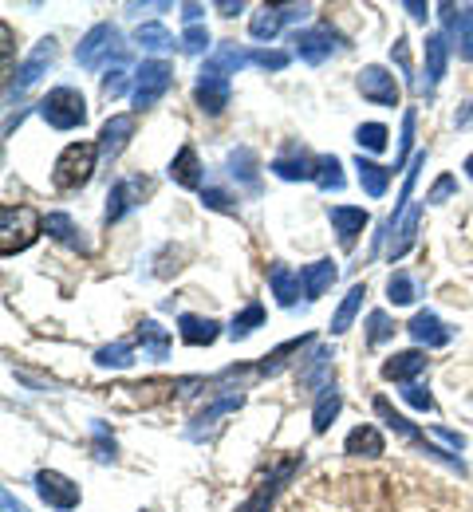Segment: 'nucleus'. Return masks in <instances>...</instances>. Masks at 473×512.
Segmentation results:
<instances>
[{"label": "nucleus", "instance_id": "obj_30", "mask_svg": "<svg viewBox=\"0 0 473 512\" xmlns=\"http://www.w3.org/2000/svg\"><path fill=\"white\" fill-rule=\"evenodd\" d=\"M339 406H343V398H339L336 383L324 386V390H320V398H316V410H312V430H316V434H324V430L336 422Z\"/></svg>", "mask_w": 473, "mask_h": 512}, {"label": "nucleus", "instance_id": "obj_57", "mask_svg": "<svg viewBox=\"0 0 473 512\" xmlns=\"http://www.w3.org/2000/svg\"><path fill=\"white\" fill-rule=\"evenodd\" d=\"M466 174H470V178H473V154H470V158H466Z\"/></svg>", "mask_w": 473, "mask_h": 512}, {"label": "nucleus", "instance_id": "obj_38", "mask_svg": "<svg viewBox=\"0 0 473 512\" xmlns=\"http://www.w3.org/2000/svg\"><path fill=\"white\" fill-rule=\"evenodd\" d=\"M395 327H399V323H391L387 312H371V316H367V347L387 343V339L395 335Z\"/></svg>", "mask_w": 473, "mask_h": 512}, {"label": "nucleus", "instance_id": "obj_34", "mask_svg": "<svg viewBox=\"0 0 473 512\" xmlns=\"http://www.w3.org/2000/svg\"><path fill=\"white\" fill-rule=\"evenodd\" d=\"M95 363H99V367H115V371H123V367H131V363H135V347H131L127 339L107 343V347H99V351H95Z\"/></svg>", "mask_w": 473, "mask_h": 512}, {"label": "nucleus", "instance_id": "obj_8", "mask_svg": "<svg viewBox=\"0 0 473 512\" xmlns=\"http://www.w3.org/2000/svg\"><path fill=\"white\" fill-rule=\"evenodd\" d=\"M36 489H40L44 505H52L56 512H71L75 505H79V485L68 481L64 473H56V469L36 473Z\"/></svg>", "mask_w": 473, "mask_h": 512}, {"label": "nucleus", "instance_id": "obj_40", "mask_svg": "<svg viewBox=\"0 0 473 512\" xmlns=\"http://www.w3.org/2000/svg\"><path fill=\"white\" fill-rule=\"evenodd\" d=\"M414 296H418V292H414V280H410L406 272H391V280H387V300L403 308V304H414Z\"/></svg>", "mask_w": 473, "mask_h": 512}, {"label": "nucleus", "instance_id": "obj_48", "mask_svg": "<svg viewBox=\"0 0 473 512\" xmlns=\"http://www.w3.org/2000/svg\"><path fill=\"white\" fill-rule=\"evenodd\" d=\"M410 138H414V111H406V119H403V158L395 162L399 170H403V162H406V150H410Z\"/></svg>", "mask_w": 473, "mask_h": 512}, {"label": "nucleus", "instance_id": "obj_15", "mask_svg": "<svg viewBox=\"0 0 473 512\" xmlns=\"http://www.w3.org/2000/svg\"><path fill=\"white\" fill-rule=\"evenodd\" d=\"M328 217H332V229L339 233V245L343 249H351L355 241H359V233L367 229V209H355V205H336V209H328Z\"/></svg>", "mask_w": 473, "mask_h": 512}, {"label": "nucleus", "instance_id": "obj_11", "mask_svg": "<svg viewBox=\"0 0 473 512\" xmlns=\"http://www.w3.org/2000/svg\"><path fill=\"white\" fill-rule=\"evenodd\" d=\"M52 60H56V40L48 36V40H40V44L32 48V56H28V60H24V67L16 71V83L8 87V103H12V95L28 91V87H32V83H36V79L48 71V64H52Z\"/></svg>", "mask_w": 473, "mask_h": 512}, {"label": "nucleus", "instance_id": "obj_33", "mask_svg": "<svg viewBox=\"0 0 473 512\" xmlns=\"http://www.w3.org/2000/svg\"><path fill=\"white\" fill-rule=\"evenodd\" d=\"M316 186L328 193H339L347 186V178H343V170H339V158L336 154H320L316 158Z\"/></svg>", "mask_w": 473, "mask_h": 512}, {"label": "nucleus", "instance_id": "obj_39", "mask_svg": "<svg viewBox=\"0 0 473 512\" xmlns=\"http://www.w3.org/2000/svg\"><path fill=\"white\" fill-rule=\"evenodd\" d=\"M241 402H245V394H221L217 402H209V406H205V410L198 414V418H194V422H198V426H205V422H217L221 414H233Z\"/></svg>", "mask_w": 473, "mask_h": 512}, {"label": "nucleus", "instance_id": "obj_55", "mask_svg": "<svg viewBox=\"0 0 473 512\" xmlns=\"http://www.w3.org/2000/svg\"><path fill=\"white\" fill-rule=\"evenodd\" d=\"M470 119H473V103H470V107H466V111H462V115H458V127H466Z\"/></svg>", "mask_w": 473, "mask_h": 512}, {"label": "nucleus", "instance_id": "obj_25", "mask_svg": "<svg viewBox=\"0 0 473 512\" xmlns=\"http://www.w3.org/2000/svg\"><path fill=\"white\" fill-rule=\"evenodd\" d=\"M446 67H450V40L442 32L426 36V75H430V87L446 79Z\"/></svg>", "mask_w": 473, "mask_h": 512}, {"label": "nucleus", "instance_id": "obj_41", "mask_svg": "<svg viewBox=\"0 0 473 512\" xmlns=\"http://www.w3.org/2000/svg\"><path fill=\"white\" fill-rule=\"evenodd\" d=\"M91 434H95V457H99L103 465H107V461H115V438L107 434V426H103V422H95V426H91Z\"/></svg>", "mask_w": 473, "mask_h": 512}, {"label": "nucleus", "instance_id": "obj_54", "mask_svg": "<svg viewBox=\"0 0 473 512\" xmlns=\"http://www.w3.org/2000/svg\"><path fill=\"white\" fill-rule=\"evenodd\" d=\"M406 12H410L414 20H426V4H418V0H406Z\"/></svg>", "mask_w": 473, "mask_h": 512}, {"label": "nucleus", "instance_id": "obj_51", "mask_svg": "<svg viewBox=\"0 0 473 512\" xmlns=\"http://www.w3.org/2000/svg\"><path fill=\"white\" fill-rule=\"evenodd\" d=\"M391 60L403 67L406 75H410V52H406V40H395V48H391Z\"/></svg>", "mask_w": 473, "mask_h": 512}, {"label": "nucleus", "instance_id": "obj_5", "mask_svg": "<svg viewBox=\"0 0 473 512\" xmlns=\"http://www.w3.org/2000/svg\"><path fill=\"white\" fill-rule=\"evenodd\" d=\"M170 87H174V67L166 64V60H146L135 71V107L138 111L154 107Z\"/></svg>", "mask_w": 473, "mask_h": 512}, {"label": "nucleus", "instance_id": "obj_50", "mask_svg": "<svg viewBox=\"0 0 473 512\" xmlns=\"http://www.w3.org/2000/svg\"><path fill=\"white\" fill-rule=\"evenodd\" d=\"M430 434H434V438H442L446 446H454V449H462V446H466V438H462V434H454V430H442V426H434Z\"/></svg>", "mask_w": 473, "mask_h": 512}, {"label": "nucleus", "instance_id": "obj_12", "mask_svg": "<svg viewBox=\"0 0 473 512\" xmlns=\"http://www.w3.org/2000/svg\"><path fill=\"white\" fill-rule=\"evenodd\" d=\"M142 193H150L146 178H123V182H115L111 193H107V225H115L119 217H127L138 201H142Z\"/></svg>", "mask_w": 473, "mask_h": 512}, {"label": "nucleus", "instance_id": "obj_44", "mask_svg": "<svg viewBox=\"0 0 473 512\" xmlns=\"http://www.w3.org/2000/svg\"><path fill=\"white\" fill-rule=\"evenodd\" d=\"M454 193H458V178L442 174V178H438V182L430 186V193H426V201H430V205H442V201H446V197H454Z\"/></svg>", "mask_w": 473, "mask_h": 512}, {"label": "nucleus", "instance_id": "obj_19", "mask_svg": "<svg viewBox=\"0 0 473 512\" xmlns=\"http://www.w3.org/2000/svg\"><path fill=\"white\" fill-rule=\"evenodd\" d=\"M194 99L205 115H221L229 107V79H217V75H202L198 87H194Z\"/></svg>", "mask_w": 473, "mask_h": 512}, {"label": "nucleus", "instance_id": "obj_35", "mask_svg": "<svg viewBox=\"0 0 473 512\" xmlns=\"http://www.w3.org/2000/svg\"><path fill=\"white\" fill-rule=\"evenodd\" d=\"M135 44H142L146 52H170L174 48V36L162 24H142L135 32Z\"/></svg>", "mask_w": 473, "mask_h": 512}, {"label": "nucleus", "instance_id": "obj_7", "mask_svg": "<svg viewBox=\"0 0 473 512\" xmlns=\"http://www.w3.org/2000/svg\"><path fill=\"white\" fill-rule=\"evenodd\" d=\"M292 44H296V56H300L304 64H324V60H332V52L343 48V44H339V32L336 28H328V24L296 32Z\"/></svg>", "mask_w": 473, "mask_h": 512}, {"label": "nucleus", "instance_id": "obj_16", "mask_svg": "<svg viewBox=\"0 0 473 512\" xmlns=\"http://www.w3.org/2000/svg\"><path fill=\"white\" fill-rule=\"evenodd\" d=\"M406 331H410V339H414L418 347H446V343H450V335H454L446 323L434 316V312H418L414 320L406 323Z\"/></svg>", "mask_w": 473, "mask_h": 512}, {"label": "nucleus", "instance_id": "obj_31", "mask_svg": "<svg viewBox=\"0 0 473 512\" xmlns=\"http://www.w3.org/2000/svg\"><path fill=\"white\" fill-rule=\"evenodd\" d=\"M229 174L241 178L249 190H261V178H257V154H253L249 146H241V150L229 154Z\"/></svg>", "mask_w": 473, "mask_h": 512}, {"label": "nucleus", "instance_id": "obj_45", "mask_svg": "<svg viewBox=\"0 0 473 512\" xmlns=\"http://www.w3.org/2000/svg\"><path fill=\"white\" fill-rule=\"evenodd\" d=\"M403 398H406V406H414V410H434V394L430 390H422V386H406L403 390Z\"/></svg>", "mask_w": 473, "mask_h": 512}, {"label": "nucleus", "instance_id": "obj_17", "mask_svg": "<svg viewBox=\"0 0 473 512\" xmlns=\"http://www.w3.org/2000/svg\"><path fill=\"white\" fill-rule=\"evenodd\" d=\"M170 178H174L182 190H202V182H205L202 158H198V150H194L190 142L174 154V162H170Z\"/></svg>", "mask_w": 473, "mask_h": 512}, {"label": "nucleus", "instance_id": "obj_53", "mask_svg": "<svg viewBox=\"0 0 473 512\" xmlns=\"http://www.w3.org/2000/svg\"><path fill=\"white\" fill-rule=\"evenodd\" d=\"M241 8H245L241 0H237V4H233V0H221V4H217V12H221V16H237Z\"/></svg>", "mask_w": 473, "mask_h": 512}, {"label": "nucleus", "instance_id": "obj_2", "mask_svg": "<svg viewBox=\"0 0 473 512\" xmlns=\"http://www.w3.org/2000/svg\"><path fill=\"white\" fill-rule=\"evenodd\" d=\"M75 60H79V67H87V71L111 64V60H115V64H123V60H127V44H123V36H119V28H115V24H95V28L79 40Z\"/></svg>", "mask_w": 473, "mask_h": 512}, {"label": "nucleus", "instance_id": "obj_43", "mask_svg": "<svg viewBox=\"0 0 473 512\" xmlns=\"http://www.w3.org/2000/svg\"><path fill=\"white\" fill-rule=\"evenodd\" d=\"M205 48H209V32H205L202 24L186 28V36H182V52H190V56H202Z\"/></svg>", "mask_w": 473, "mask_h": 512}, {"label": "nucleus", "instance_id": "obj_9", "mask_svg": "<svg viewBox=\"0 0 473 512\" xmlns=\"http://www.w3.org/2000/svg\"><path fill=\"white\" fill-rule=\"evenodd\" d=\"M359 91H363V99H371L379 107H399V83H395V75L387 67H363L359 71Z\"/></svg>", "mask_w": 473, "mask_h": 512}, {"label": "nucleus", "instance_id": "obj_26", "mask_svg": "<svg viewBox=\"0 0 473 512\" xmlns=\"http://www.w3.org/2000/svg\"><path fill=\"white\" fill-rule=\"evenodd\" d=\"M418 217H422V209L414 205V209L406 213V221H399L395 229H387V233H391V249H387V256H391V264H395L399 256L410 253V245H414V237H418Z\"/></svg>", "mask_w": 473, "mask_h": 512}, {"label": "nucleus", "instance_id": "obj_23", "mask_svg": "<svg viewBox=\"0 0 473 512\" xmlns=\"http://www.w3.org/2000/svg\"><path fill=\"white\" fill-rule=\"evenodd\" d=\"M44 233L48 237H56L60 245H68V249H79V253H91V245H87V237L75 229V221H71L68 213H48L44 217Z\"/></svg>", "mask_w": 473, "mask_h": 512}, {"label": "nucleus", "instance_id": "obj_21", "mask_svg": "<svg viewBox=\"0 0 473 512\" xmlns=\"http://www.w3.org/2000/svg\"><path fill=\"white\" fill-rule=\"evenodd\" d=\"M422 371H426V355L422 351H399V355H391L383 363V379H391V383H410Z\"/></svg>", "mask_w": 473, "mask_h": 512}, {"label": "nucleus", "instance_id": "obj_14", "mask_svg": "<svg viewBox=\"0 0 473 512\" xmlns=\"http://www.w3.org/2000/svg\"><path fill=\"white\" fill-rule=\"evenodd\" d=\"M269 170L280 178V182H316V158H308V154L296 150V146H292V154L272 158Z\"/></svg>", "mask_w": 473, "mask_h": 512}, {"label": "nucleus", "instance_id": "obj_13", "mask_svg": "<svg viewBox=\"0 0 473 512\" xmlns=\"http://www.w3.org/2000/svg\"><path fill=\"white\" fill-rule=\"evenodd\" d=\"M131 138H135V115H111L99 130V154L103 158H119Z\"/></svg>", "mask_w": 473, "mask_h": 512}, {"label": "nucleus", "instance_id": "obj_47", "mask_svg": "<svg viewBox=\"0 0 473 512\" xmlns=\"http://www.w3.org/2000/svg\"><path fill=\"white\" fill-rule=\"evenodd\" d=\"M205 205H209V209L229 213V209H233V197H229L225 190H205Z\"/></svg>", "mask_w": 473, "mask_h": 512}, {"label": "nucleus", "instance_id": "obj_10", "mask_svg": "<svg viewBox=\"0 0 473 512\" xmlns=\"http://www.w3.org/2000/svg\"><path fill=\"white\" fill-rule=\"evenodd\" d=\"M296 469H300V453L284 457V461L272 469L269 477L257 485V493H253V497H249V501H245V505H241L237 512H269L272 509V497H276V489H280V485H284V481H288Z\"/></svg>", "mask_w": 473, "mask_h": 512}, {"label": "nucleus", "instance_id": "obj_56", "mask_svg": "<svg viewBox=\"0 0 473 512\" xmlns=\"http://www.w3.org/2000/svg\"><path fill=\"white\" fill-rule=\"evenodd\" d=\"M4 509H8V512H24L20 505H16V501H12V493H4Z\"/></svg>", "mask_w": 473, "mask_h": 512}, {"label": "nucleus", "instance_id": "obj_46", "mask_svg": "<svg viewBox=\"0 0 473 512\" xmlns=\"http://www.w3.org/2000/svg\"><path fill=\"white\" fill-rule=\"evenodd\" d=\"M253 64L280 71V67H288V52H269V48H257V52H253Z\"/></svg>", "mask_w": 473, "mask_h": 512}, {"label": "nucleus", "instance_id": "obj_49", "mask_svg": "<svg viewBox=\"0 0 473 512\" xmlns=\"http://www.w3.org/2000/svg\"><path fill=\"white\" fill-rule=\"evenodd\" d=\"M0 36H4V75H12V28L0 24Z\"/></svg>", "mask_w": 473, "mask_h": 512}, {"label": "nucleus", "instance_id": "obj_4", "mask_svg": "<svg viewBox=\"0 0 473 512\" xmlns=\"http://www.w3.org/2000/svg\"><path fill=\"white\" fill-rule=\"evenodd\" d=\"M40 119L56 130H75L87 123V99L75 87H52L40 99Z\"/></svg>", "mask_w": 473, "mask_h": 512}, {"label": "nucleus", "instance_id": "obj_20", "mask_svg": "<svg viewBox=\"0 0 473 512\" xmlns=\"http://www.w3.org/2000/svg\"><path fill=\"white\" fill-rule=\"evenodd\" d=\"M442 20L450 24L454 40H458V56L473 60V12L466 8H454V4H442Z\"/></svg>", "mask_w": 473, "mask_h": 512}, {"label": "nucleus", "instance_id": "obj_52", "mask_svg": "<svg viewBox=\"0 0 473 512\" xmlns=\"http://www.w3.org/2000/svg\"><path fill=\"white\" fill-rule=\"evenodd\" d=\"M202 4H186V8H182V16H186V20H190V28H194V24H198V20H202Z\"/></svg>", "mask_w": 473, "mask_h": 512}, {"label": "nucleus", "instance_id": "obj_37", "mask_svg": "<svg viewBox=\"0 0 473 512\" xmlns=\"http://www.w3.org/2000/svg\"><path fill=\"white\" fill-rule=\"evenodd\" d=\"M387 138H391V130L383 127V123H363V127L355 130V142H359V150H371V154L387 150Z\"/></svg>", "mask_w": 473, "mask_h": 512}, {"label": "nucleus", "instance_id": "obj_24", "mask_svg": "<svg viewBox=\"0 0 473 512\" xmlns=\"http://www.w3.org/2000/svg\"><path fill=\"white\" fill-rule=\"evenodd\" d=\"M269 284H272V296H276L280 308H292V304H296V296H300V276H296L288 264H272Z\"/></svg>", "mask_w": 473, "mask_h": 512}, {"label": "nucleus", "instance_id": "obj_18", "mask_svg": "<svg viewBox=\"0 0 473 512\" xmlns=\"http://www.w3.org/2000/svg\"><path fill=\"white\" fill-rule=\"evenodd\" d=\"M336 276H339L336 260H316V264H304V268H300L304 296H308V300H320V296H324V292L336 284Z\"/></svg>", "mask_w": 473, "mask_h": 512}, {"label": "nucleus", "instance_id": "obj_42", "mask_svg": "<svg viewBox=\"0 0 473 512\" xmlns=\"http://www.w3.org/2000/svg\"><path fill=\"white\" fill-rule=\"evenodd\" d=\"M119 95H127V71H123V67H115V71L103 75V99L111 103V99H119Z\"/></svg>", "mask_w": 473, "mask_h": 512}, {"label": "nucleus", "instance_id": "obj_6", "mask_svg": "<svg viewBox=\"0 0 473 512\" xmlns=\"http://www.w3.org/2000/svg\"><path fill=\"white\" fill-rule=\"evenodd\" d=\"M308 12H312V4H265L253 12L249 32H253V40H272L288 20H304Z\"/></svg>", "mask_w": 473, "mask_h": 512}, {"label": "nucleus", "instance_id": "obj_36", "mask_svg": "<svg viewBox=\"0 0 473 512\" xmlns=\"http://www.w3.org/2000/svg\"><path fill=\"white\" fill-rule=\"evenodd\" d=\"M261 323H265V308H261V304H249L241 316H233V323H229V335H233V339H249V335L261 327Z\"/></svg>", "mask_w": 473, "mask_h": 512}, {"label": "nucleus", "instance_id": "obj_32", "mask_svg": "<svg viewBox=\"0 0 473 512\" xmlns=\"http://www.w3.org/2000/svg\"><path fill=\"white\" fill-rule=\"evenodd\" d=\"M363 296H367V288H363V284H355V288L343 296V304H339L336 316H332V335H343V331L355 323L359 308H363Z\"/></svg>", "mask_w": 473, "mask_h": 512}, {"label": "nucleus", "instance_id": "obj_28", "mask_svg": "<svg viewBox=\"0 0 473 512\" xmlns=\"http://www.w3.org/2000/svg\"><path fill=\"white\" fill-rule=\"evenodd\" d=\"M355 170H359V186L371 193V197H383V193L391 190V170H387V166L367 162V158L359 154V158H355Z\"/></svg>", "mask_w": 473, "mask_h": 512}, {"label": "nucleus", "instance_id": "obj_3", "mask_svg": "<svg viewBox=\"0 0 473 512\" xmlns=\"http://www.w3.org/2000/svg\"><path fill=\"white\" fill-rule=\"evenodd\" d=\"M95 162H99V142H71L68 150L56 158L52 186L56 190H79V186H87L91 174H95Z\"/></svg>", "mask_w": 473, "mask_h": 512}, {"label": "nucleus", "instance_id": "obj_27", "mask_svg": "<svg viewBox=\"0 0 473 512\" xmlns=\"http://www.w3.org/2000/svg\"><path fill=\"white\" fill-rule=\"evenodd\" d=\"M343 449H347L351 457H379L387 446H383V434H379L375 426H355V430L347 434Z\"/></svg>", "mask_w": 473, "mask_h": 512}, {"label": "nucleus", "instance_id": "obj_22", "mask_svg": "<svg viewBox=\"0 0 473 512\" xmlns=\"http://www.w3.org/2000/svg\"><path fill=\"white\" fill-rule=\"evenodd\" d=\"M178 335H182V343H190V347H209V343H217L221 323L209 320V316H182V320H178Z\"/></svg>", "mask_w": 473, "mask_h": 512}, {"label": "nucleus", "instance_id": "obj_29", "mask_svg": "<svg viewBox=\"0 0 473 512\" xmlns=\"http://www.w3.org/2000/svg\"><path fill=\"white\" fill-rule=\"evenodd\" d=\"M138 343H142V351L150 355V359H166L170 355V331L166 327H158L154 320H142L138 323Z\"/></svg>", "mask_w": 473, "mask_h": 512}, {"label": "nucleus", "instance_id": "obj_1", "mask_svg": "<svg viewBox=\"0 0 473 512\" xmlns=\"http://www.w3.org/2000/svg\"><path fill=\"white\" fill-rule=\"evenodd\" d=\"M40 233H44V217L32 205H4L0 209V253L4 256L24 253Z\"/></svg>", "mask_w": 473, "mask_h": 512}]
</instances>
